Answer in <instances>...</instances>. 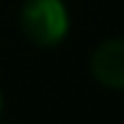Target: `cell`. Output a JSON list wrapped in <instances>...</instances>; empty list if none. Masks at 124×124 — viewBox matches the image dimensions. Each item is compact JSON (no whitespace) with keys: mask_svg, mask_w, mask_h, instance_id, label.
<instances>
[{"mask_svg":"<svg viewBox=\"0 0 124 124\" xmlns=\"http://www.w3.org/2000/svg\"><path fill=\"white\" fill-rule=\"evenodd\" d=\"M91 70L103 85L124 91V39H108L93 52Z\"/></svg>","mask_w":124,"mask_h":124,"instance_id":"7a4b0ae2","label":"cell"},{"mask_svg":"<svg viewBox=\"0 0 124 124\" xmlns=\"http://www.w3.org/2000/svg\"><path fill=\"white\" fill-rule=\"evenodd\" d=\"M0 108H3V96H0Z\"/></svg>","mask_w":124,"mask_h":124,"instance_id":"3957f363","label":"cell"},{"mask_svg":"<svg viewBox=\"0 0 124 124\" xmlns=\"http://www.w3.org/2000/svg\"><path fill=\"white\" fill-rule=\"evenodd\" d=\"M21 26L34 44L54 46L67 36V8L62 0H26L21 10Z\"/></svg>","mask_w":124,"mask_h":124,"instance_id":"6da1fadb","label":"cell"}]
</instances>
